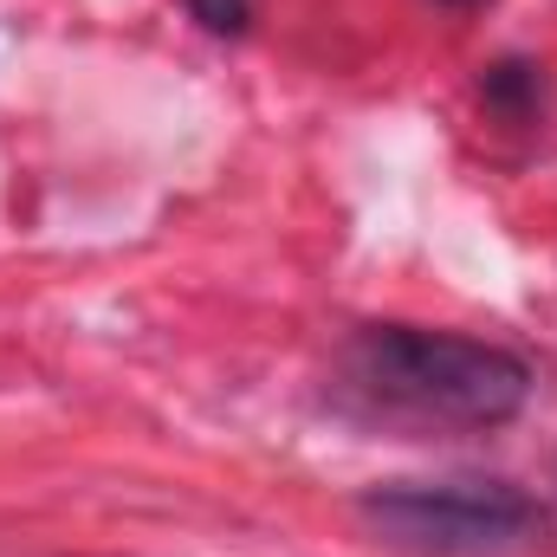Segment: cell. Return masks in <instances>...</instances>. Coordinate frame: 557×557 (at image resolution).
Masks as SVG:
<instances>
[{"mask_svg":"<svg viewBox=\"0 0 557 557\" xmlns=\"http://www.w3.org/2000/svg\"><path fill=\"white\" fill-rule=\"evenodd\" d=\"M344 396L376 421L441 434V428H506L532 396V363L460 337V331H421V324H370L344 344Z\"/></svg>","mask_w":557,"mask_h":557,"instance_id":"cell-1","label":"cell"},{"mask_svg":"<svg viewBox=\"0 0 557 557\" xmlns=\"http://www.w3.org/2000/svg\"><path fill=\"white\" fill-rule=\"evenodd\" d=\"M188 13L208 33H247V0H188Z\"/></svg>","mask_w":557,"mask_h":557,"instance_id":"cell-4","label":"cell"},{"mask_svg":"<svg viewBox=\"0 0 557 557\" xmlns=\"http://www.w3.org/2000/svg\"><path fill=\"white\" fill-rule=\"evenodd\" d=\"M480 98H486L499 117H525V111H539V98H545V78H539V65H519V59H506V65H493V72L480 78Z\"/></svg>","mask_w":557,"mask_h":557,"instance_id":"cell-3","label":"cell"},{"mask_svg":"<svg viewBox=\"0 0 557 557\" xmlns=\"http://www.w3.org/2000/svg\"><path fill=\"white\" fill-rule=\"evenodd\" d=\"M357 519L409 557H512L532 552L552 519L512 480H396L357 499Z\"/></svg>","mask_w":557,"mask_h":557,"instance_id":"cell-2","label":"cell"},{"mask_svg":"<svg viewBox=\"0 0 557 557\" xmlns=\"http://www.w3.org/2000/svg\"><path fill=\"white\" fill-rule=\"evenodd\" d=\"M447 7H467V0H447Z\"/></svg>","mask_w":557,"mask_h":557,"instance_id":"cell-5","label":"cell"}]
</instances>
